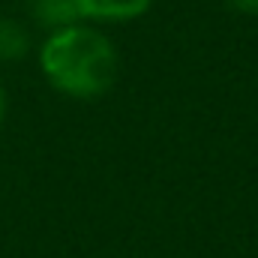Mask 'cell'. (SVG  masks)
Instances as JSON below:
<instances>
[{"mask_svg": "<svg viewBox=\"0 0 258 258\" xmlns=\"http://www.w3.org/2000/svg\"><path fill=\"white\" fill-rule=\"evenodd\" d=\"M30 51V33L21 21L0 15V63H15Z\"/></svg>", "mask_w": 258, "mask_h": 258, "instance_id": "obj_3", "label": "cell"}, {"mask_svg": "<svg viewBox=\"0 0 258 258\" xmlns=\"http://www.w3.org/2000/svg\"><path fill=\"white\" fill-rule=\"evenodd\" d=\"M33 15L39 18V24L51 27V33L72 27V24H81L75 0H33Z\"/></svg>", "mask_w": 258, "mask_h": 258, "instance_id": "obj_4", "label": "cell"}, {"mask_svg": "<svg viewBox=\"0 0 258 258\" xmlns=\"http://www.w3.org/2000/svg\"><path fill=\"white\" fill-rule=\"evenodd\" d=\"M231 3L234 9H243V12H258V0H225Z\"/></svg>", "mask_w": 258, "mask_h": 258, "instance_id": "obj_5", "label": "cell"}, {"mask_svg": "<svg viewBox=\"0 0 258 258\" xmlns=\"http://www.w3.org/2000/svg\"><path fill=\"white\" fill-rule=\"evenodd\" d=\"M6 108H9V96H6V87H3V81H0V126H3V120H6Z\"/></svg>", "mask_w": 258, "mask_h": 258, "instance_id": "obj_6", "label": "cell"}, {"mask_svg": "<svg viewBox=\"0 0 258 258\" xmlns=\"http://www.w3.org/2000/svg\"><path fill=\"white\" fill-rule=\"evenodd\" d=\"M153 0H75L78 15L87 21H129L150 9Z\"/></svg>", "mask_w": 258, "mask_h": 258, "instance_id": "obj_2", "label": "cell"}, {"mask_svg": "<svg viewBox=\"0 0 258 258\" xmlns=\"http://www.w3.org/2000/svg\"><path fill=\"white\" fill-rule=\"evenodd\" d=\"M39 69L57 93L96 99L117 81V51L96 27L72 24L48 33L39 48Z\"/></svg>", "mask_w": 258, "mask_h": 258, "instance_id": "obj_1", "label": "cell"}]
</instances>
